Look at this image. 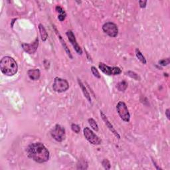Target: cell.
<instances>
[{
  "mask_svg": "<svg viewBox=\"0 0 170 170\" xmlns=\"http://www.w3.org/2000/svg\"><path fill=\"white\" fill-rule=\"evenodd\" d=\"M26 152L29 158L39 164L46 162L49 159L50 154L49 150L41 142L30 144L27 148Z\"/></svg>",
  "mask_w": 170,
  "mask_h": 170,
  "instance_id": "1",
  "label": "cell"
},
{
  "mask_svg": "<svg viewBox=\"0 0 170 170\" xmlns=\"http://www.w3.org/2000/svg\"><path fill=\"white\" fill-rule=\"evenodd\" d=\"M0 69L5 75L13 76L17 73V63L12 57L9 56L4 57L0 61Z\"/></svg>",
  "mask_w": 170,
  "mask_h": 170,
  "instance_id": "2",
  "label": "cell"
},
{
  "mask_svg": "<svg viewBox=\"0 0 170 170\" xmlns=\"http://www.w3.org/2000/svg\"><path fill=\"white\" fill-rule=\"evenodd\" d=\"M51 136L57 142H62L66 138L65 129L59 124H56L51 130Z\"/></svg>",
  "mask_w": 170,
  "mask_h": 170,
  "instance_id": "3",
  "label": "cell"
},
{
  "mask_svg": "<svg viewBox=\"0 0 170 170\" xmlns=\"http://www.w3.org/2000/svg\"><path fill=\"white\" fill-rule=\"evenodd\" d=\"M69 88V84L68 81L63 78L56 77L55 78L52 89L57 92L61 93L67 90Z\"/></svg>",
  "mask_w": 170,
  "mask_h": 170,
  "instance_id": "4",
  "label": "cell"
},
{
  "mask_svg": "<svg viewBox=\"0 0 170 170\" xmlns=\"http://www.w3.org/2000/svg\"><path fill=\"white\" fill-rule=\"evenodd\" d=\"M116 111L120 118L126 122H129L130 120V114L126 104L122 101H120L116 105Z\"/></svg>",
  "mask_w": 170,
  "mask_h": 170,
  "instance_id": "5",
  "label": "cell"
},
{
  "mask_svg": "<svg viewBox=\"0 0 170 170\" xmlns=\"http://www.w3.org/2000/svg\"><path fill=\"white\" fill-rule=\"evenodd\" d=\"M84 136L87 140L93 145H100L102 143V140L99 136L96 135L89 128L86 127L83 130Z\"/></svg>",
  "mask_w": 170,
  "mask_h": 170,
  "instance_id": "6",
  "label": "cell"
},
{
  "mask_svg": "<svg viewBox=\"0 0 170 170\" xmlns=\"http://www.w3.org/2000/svg\"><path fill=\"white\" fill-rule=\"evenodd\" d=\"M99 67L103 73L108 76L118 75L122 73L120 68L117 67V66H109L103 63H99Z\"/></svg>",
  "mask_w": 170,
  "mask_h": 170,
  "instance_id": "7",
  "label": "cell"
},
{
  "mask_svg": "<svg viewBox=\"0 0 170 170\" xmlns=\"http://www.w3.org/2000/svg\"><path fill=\"white\" fill-rule=\"evenodd\" d=\"M102 30L111 37H116L118 34V27L112 22L105 23L102 26Z\"/></svg>",
  "mask_w": 170,
  "mask_h": 170,
  "instance_id": "8",
  "label": "cell"
},
{
  "mask_svg": "<svg viewBox=\"0 0 170 170\" xmlns=\"http://www.w3.org/2000/svg\"><path fill=\"white\" fill-rule=\"evenodd\" d=\"M66 36H67L69 42L71 43V45H73V48L75 49V51L77 52L78 55H82L83 50L80 48V47L79 46V45L78 44L77 41H76L75 36V35H74L73 32L72 31H68L66 33Z\"/></svg>",
  "mask_w": 170,
  "mask_h": 170,
  "instance_id": "9",
  "label": "cell"
},
{
  "mask_svg": "<svg viewBox=\"0 0 170 170\" xmlns=\"http://www.w3.org/2000/svg\"><path fill=\"white\" fill-rule=\"evenodd\" d=\"M21 46H22L23 50L26 52H27L29 54H33L37 51L38 46H39V39H38V38H36L35 41L33 43H23L21 45Z\"/></svg>",
  "mask_w": 170,
  "mask_h": 170,
  "instance_id": "10",
  "label": "cell"
},
{
  "mask_svg": "<svg viewBox=\"0 0 170 170\" xmlns=\"http://www.w3.org/2000/svg\"><path fill=\"white\" fill-rule=\"evenodd\" d=\"M100 116H101L102 119L103 120V121L104 122V123L106 125V126L108 127V128L109 130L112 132V133H113L114 135L116 136V137L118 139L120 138V136L119 134L117 132V131L115 130L114 128V126H112V124L111 122H110V121L108 120V118L106 117V115H105L104 114V112H103L101 111H100Z\"/></svg>",
  "mask_w": 170,
  "mask_h": 170,
  "instance_id": "11",
  "label": "cell"
},
{
  "mask_svg": "<svg viewBox=\"0 0 170 170\" xmlns=\"http://www.w3.org/2000/svg\"><path fill=\"white\" fill-rule=\"evenodd\" d=\"M28 76L33 80H37L40 78L41 72L39 69H30L27 72Z\"/></svg>",
  "mask_w": 170,
  "mask_h": 170,
  "instance_id": "12",
  "label": "cell"
},
{
  "mask_svg": "<svg viewBox=\"0 0 170 170\" xmlns=\"http://www.w3.org/2000/svg\"><path fill=\"white\" fill-rule=\"evenodd\" d=\"M78 85H79V87H80L81 90H82L83 91L84 95H85V97H86V99L88 100V102L91 103V97H90L89 92H88L87 88L85 87V86L84 85V84L83 83L82 81L79 79V78H78Z\"/></svg>",
  "mask_w": 170,
  "mask_h": 170,
  "instance_id": "13",
  "label": "cell"
},
{
  "mask_svg": "<svg viewBox=\"0 0 170 170\" xmlns=\"http://www.w3.org/2000/svg\"><path fill=\"white\" fill-rule=\"evenodd\" d=\"M53 28H54L55 31H56V33L57 34V35H58V37H59V39H60V41L61 42V43H62V45H63V47H64V50H65V51L66 52V53H67V55H69V57H70L71 59H73V56H72V55H71V53L70 50H69V49H68L67 45H66L65 42H64V41L63 39V38H62V37L61 36V35H60L59 33H58V31H57V30L56 27H53Z\"/></svg>",
  "mask_w": 170,
  "mask_h": 170,
  "instance_id": "14",
  "label": "cell"
},
{
  "mask_svg": "<svg viewBox=\"0 0 170 170\" xmlns=\"http://www.w3.org/2000/svg\"><path fill=\"white\" fill-rule=\"evenodd\" d=\"M39 30L40 32L41 37V39L43 41H46V40L47 39L48 37V34L45 30V27H43V25H42L41 23H40L39 25Z\"/></svg>",
  "mask_w": 170,
  "mask_h": 170,
  "instance_id": "15",
  "label": "cell"
},
{
  "mask_svg": "<svg viewBox=\"0 0 170 170\" xmlns=\"http://www.w3.org/2000/svg\"><path fill=\"white\" fill-rule=\"evenodd\" d=\"M135 53H136V57H137L139 61L142 62V63L143 64H146L147 63L146 59L144 56L143 55V54L142 53V52H141L140 51V50H139L138 49H136V50H135Z\"/></svg>",
  "mask_w": 170,
  "mask_h": 170,
  "instance_id": "16",
  "label": "cell"
},
{
  "mask_svg": "<svg viewBox=\"0 0 170 170\" xmlns=\"http://www.w3.org/2000/svg\"><path fill=\"white\" fill-rule=\"evenodd\" d=\"M128 83L125 80L121 81V82L118 83L116 85V88H118V90L120 92H124L126 90V88H128Z\"/></svg>",
  "mask_w": 170,
  "mask_h": 170,
  "instance_id": "17",
  "label": "cell"
},
{
  "mask_svg": "<svg viewBox=\"0 0 170 170\" xmlns=\"http://www.w3.org/2000/svg\"><path fill=\"white\" fill-rule=\"evenodd\" d=\"M88 124H89V125L90 126L91 128H92L93 130L96 132H98L99 131V126H98V124L96 122V121L94 120L93 118H89L88 120Z\"/></svg>",
  "mask_w": 170,
  "mask_h": 170,
  "instance_id": "18",
  "label": "cell"
},
{
  "mask_svg": "<svg viewBox=\"0 0 170 170\" xmlns=\"http://www.w3.org/2000/svg\"><path fill=\"white\" fill-rule=\"evenodd\" d=\"M88 168V164L87 162L80 161L77 164V169H87Z\"/></svg>",
  "mask_w": 170,
  "mask_h": 170,
  "instance_id": "19",
  "label": "cell"
},
{
  "mask_svg": "<svg viewBox=\"0 0 170 170\" xmlns=\"http://www.w3.org/2000/svg\"><path fill=\"white\" fill-rule=\"evenodd\" d=\"M102 166L104 167V168L105 169H110L111 167V163L107 159H104L102 160Z\"/></svg>",
  "mask_w": 170,
  "mask_h": 170,
  "instance_id": "20",
  "label": "cell"
},
{
  "mask_svg": "<svg viewBox=\"0 0 170 170\" xmlns=\"http://www.w3.org/2000/svg\"><path fill=\"white\" fill-rule=\"evenodd\" d=\"M90 69H91V72H92V75H94L96 78H100V75L99 72V71L97 70V68H96L95 66H91Z\"/></svg>",
  "mask_w": 170,
  "mask_h": 170,
  "instance_id": "21",
  "label": "cell"
},
{
  "mask_svg": "<svg viewBox=\"0 0 170 170\" xmlns=\"http://www.w3.org/2000/svg\"><path fill=\"white\" fill-rule=\"evenodd\" d=\"M169 62H170L169 58H167V59H165L160 60V61H159L158 63H159L160 65L165 66L168 65V64H169Z\"/></svg>",
  "mask_w": 170,
  "mask_h": 170,
  "instance_id": "22",
  "label": "cell"
},
{
  "mask_svg": "<svg viewBox=\"0 0 170 170\" xmlns=\"http://www.w3.org/2000/svg\"><path fill=\"white\" fill-rule=\"evenodd\" d=\"M71 129H72V130H73V132H75L76 134H78L80 131V126L76 124H71Z\"/></svg>",
  "mask_w": 170,
  "mask_h": 170,
  "instance_id": "23",
  "label": "cell"
},
{
  "mask_svg": "<svg viewBox=\"0 0 170 170\" xmlns=\"http://www.w3.org/2000/svg\"><path fill=\"white\" fill-rule=\"evenodd\" d=\"M127 74V75H128L129 76H130L131 78H134V79L136 80H138L139 79H140V77H139V76L137 75V74L135 73H134V72H132V71H128V73H126Z\"/></svg>",
  "mask_w": 170,
  "mask_h": 170,
  "instance_id": "24",
  "label": "cell"
},
{
  "mask_svg": "<svg viewBox=\"0 0 170 170\" xmlns=\"http://www.w3.org/2000/svg\"><path fill=\"white\" fill-rule=\"evenodd\" d=\"M55 9H56V11L58 12L59 13H60V15H66V12L64 11V9L62 8L61 6H56Z\"/></svg>",
  "mask_w": 170,
  "mask_h": 170,
  "instance_id": "25",
  "label": "cell"
},
{
  "mask_svg": "<svg viewBox=\"0 0 170 170\" xmlns=\"http://www.w3.org/2000/svg\"><path fill=\"white\" fill-rule=\"evenodd\" d=\"M147 1H139V4H140V8H145L146 7V4H147Z\"/></svg>",
  "mask_w": 170,
  "mask_h": 170,
  "instance_id": "26",
  "label": "cell"
},
{
  "mask_svg": "<svg viewBox=\"0 0 170 170\" xmlns=\"http://www.w3.org/2000/svg\"><path fill=\"white\" fill-rule=\"evenodd\" d=\"M66 17V15H59L58 16V19L59 21H63L64 20H65Z\"/></svg>",
  "mask_w": 170,
  "mask_h": 170,
  "instance_id": "27",
  "label": "cell"
},
{
  "mask_svg": "<svg viewBox=\"0 0 170 170\" xmlns=\"http://www.w3.org/2000/svg\"><path fill=\"white\" fill-rule=\"evenodd\" d=\"M169 108H167L166 111V116H167V118L168 120L170 119V116H169Z\"/></svg>",
  "mask_w": 170,
  "mask_h": 170,
  "instance_id": "28",
  "label": "cell"
}]
</instances>
